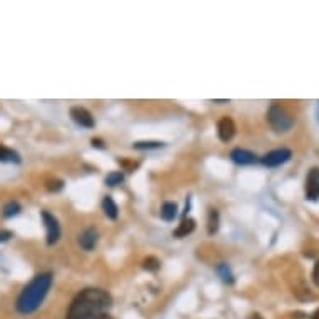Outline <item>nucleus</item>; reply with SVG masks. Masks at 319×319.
<instances>
[{
	"mask_svg": "<svg viewBox=\"0 0 319 319\" xmlns=\"http://www.w3.org/2000/svg\"><path fill=\"white\" fill-rule=\"evenodd\" d=\"M112 306V296L104 289L87 288L80 291L70 308L67 311L66 319H97L102 313Z\"/></svg>",
	"mask_w": 319,
	"mask_h": 319,
	"instance_id": "nucleus-1",
	"label": "nucleus"
},
{
	"mask_svg": "<svg viewBox=\"0 0 319 319\" xmlns=\"http://www.w3.org/2000/svg\"><path fill=\"white\" fill-rule=\"evenodd\" d=\"M52 282H54L52 273L37 274V276L22 289V293L19 294L17 301H15V309H17L20 314L35 313V311L42 306L44 299L47 297L48 291L52 288Z\"/></svg>",
	"mask_w": 319,
	"mask_h": 319,
	"instance_id": "nucleus-2",
	"label": "nucleus"
},
{
	"mask_svg": "<svg viewBox=\"0 0 319 319\" xmlns=\"http://www.w3.org/2000/svg\"><path fill=\"white\" fill-rule=\"evenodd\" d=\"M268 122L273 127L274 132H289L294 126V117L289 114L288 109L282 107L281 104H273L268 111Z\"/></svg>",
	"mask_w": 319,
	"mask_h": 319,
	"instance_id": "nucleus-3",
	"label": "nucleus"
},
{
	"mask_svg": "<svg viewBox=\"0 0 319 319\" xmlns=\"http://www.w3.org/2000/svg\"><path fill=\"white\" fill-rule=\"evenodd\" d=\"M291 157H293L291 149L281 147V149H274V151L268 152V154L261 159V162L264 164L266 167H277V165H282L288 162Z\"/></svg>",
	"mask_w": 319,
	"mask_h": 319,
	"instance_id": "nucleus-4",
	"label": "nucleus"
},
{
	"mask_svg": "<svg viewBox=\"0 0 319 319\" xmlns=\"http://www.w3.org/2000/svg\"><path fill=\"white\" fill-rule=\"evenodd\" d=\"M42 221L47 231V244L52 246L60 239V224L48 211H42Z\"/></svg>",
	"mask_w": 319,
	"mask_h": 319,
	"instance_id": "nucleus-5",
	"label": "nucleus"
},
{
	"mask_svg": "<svg viewBox=\"0 0 319 319\" xmlns=\"http://www.w3.org/2000/svg\"><path fill=\"white\" fill-rule=\"evenodd\" d=\"M70 117L75 124H79L80 127H86V129H92L95 126V120H94V115L87 111L86 107H80V106H75L70 109Z\"/></svg>",
	"mask_w": 319,
	"mask_h": 319,
	"instance_id": "nucleus-6",
	"label": "nucleus"
},
{
	"mask_svg": "<svg viewBox=\"0 0 319 319\" xmlns=\"http://www.w3.org/2000/svg\"><path fill=\"white\" fill-rule=\"evenodd\" d=\"M306 199L318 201L319 199V169L314 167L309 171L306 179Z\"/></svg>",
	"mask_w": 319,
	"mask_h": 319,
	"instance_id": "nucleus-7",
	"label": "nucleus"
},
{
	"mask_svg": "<svg viewBox=\"0 0 319 319\" xmlns=\"http://www.w3.org/2000/svg\"><path fill=\"white\" fill-rule=\"evenodd\" d=\"M234 134H236V124L231 117H223V119L217 122V136L223 142H229L232 139Z\"/></svg>",
	"mask_w": 319,
	"mask_h": 319,
	"instance_id": "nucleus-8",
	"label": "nucleus"
},
{
	"mask_svg": "<svg viewBox=\"0 0 319 319\" xmlns=\"http://www.w3.org/2000/svg\"><path fill=\"white\" fill-rule=\"evenodd\" d=\"M97 241H99V232L94 228H87L79 236V246L84 251H92L97 246Z\"/></svg>",
	"mask_w": 319,
	"mask_h": 319,
	"instance_id": "nucleus-9",
	"label": "nucleus"
},
{
	"mask_svg": "<svg viewBox=\"0 0 319 319\" xmlns=\"http://www.w3.org/2000/svg\"><path fill=\"white\" fill-rule=\"evenodd\" d=\"M231 159L232 162L239 164V165H249V164H254L257 162V156L254 154L251 151H246V149H232L231 151Z\"/></svg>",
	"mask_w": 319,
	"mask_h": 319,
	"instance_id": "nucleus-10",
	"label": "nucleus"
},
{
	"mask_svg": "<svg viewBox=\"0 0 319 319\" xmlns=\"http://www.w3.org/2000/svg\"><path fill=\"white\" fill-rule=\"evenodd\" d=\"M194 229H196V221L191 219V217H184V219L181 221V224L177 226V229L174 231V236L176 237H185V236H189Z\"/></svg>",
	"mask_w": 319,
	"mask_h": 319,
	"instance_id": "nucleus-11",
	"label": "nucleus"
},
{
	"mask_svg": "<svg viewBox=\"0 0 319 319\" xmlns=\"http://www.w3.org/2000/svg\"><path fill=\"white\" fill-rule=\"evenodd\" d=\"M102 209H104V214H106L109 219H117V216H119V207H117V204L114 203L112 196H106V197H104Z\"/></svg>",
	"mask_w": 319,
	"mask_h": 319,
	"instance_id": "nucleus-12",
	"label": "nucleus"
},
{
	"mask_svg": "<svg viewBox=\"0 0 319 319\" xmlns=\"http://www.w3.org/2000/svg\"><path fill=\"white\" fill-rule=\"evenodd\" d=\"M160 217H162L164 221H174L177 217V204L171 203V201L164 203L162 207H160Z\"/></svg>",
	"mask_w": 319,
	"mask_h": 319,
	"instance_id": "nucleus-13",
	"label": "nucleus"
},
{
	"mask_svg": "<svg viewBox=\"0 0 319 319\" xmlns=\"http://www.w3.org/2000/svg\"><path fill=\"white\" fill-rule=\"evenodd\" d=\"M0 162H20V156L12 149L5 147L3 144H0Z\"/></svg>",
	"mask_w": 319,
	"mask_h": 319,
	"instance_id": "nucleus-14",
	"label": "nucleus"
},
{
	"mask_svg": "<svg viewBox=\"0 0 319 319\" xmlns=\"http://www.w3.org/2000/svg\"><path fill=\"white\" fill-rule=\"evenodd\" d=\"M217 229H219V212L216 209H211L209 212V221H207V232L211 234H216Z\"/></svg>",
	"mask_w": 319,
	"mask_h": 319,
	"instance_id": "nucleus-15",
	"label": "nucleus"
},
{
	"mask_svg": "<svg viewBox=\"0 0 319 319\" xmlns=\"http://www.w3.org/2000/svg\"><path fill=\"white\" fill-rule=\"evenodd\" d=\"M132 147L136 151H154V149H160L164 147L162 142H154V140H142V142H136Z\"/></svg>",
	"mask_w": 319,
	"mask_h": 319,
	"instance_id": "nucleus-16",
	"label": "nucleus"
},
{
	"mask_svg": "<svg viewBox=\"0 0 319 319\" xmlns=\"http://www.w3.org/2000/svg\"><path fill=\"white\" fill-rule=\"evenodd\" d=\"M217 273H219L221 279H223L224 282H228V284H232L234 282V276H232V273H231V269H229L228 264L221 262V264L217 266Z\"/></svg>",
	"mask_w": 319,
	"mask_h": 319,
	"instance_id": "nucleus-17",
	"label": "nucleus"
},
{
	"mask_svg": "<svg viewBox=\"0 0 319 319\" xmlns=\"http://www.w3.org/2000/svg\"><path fill=\"white\" fill-rule=\"evenodd\" d=\"M142 268L145 269V271H152V273L159 271V269H160V261L154 256H149L142 261Z\"/></svg>",
	"mask_w": 319,
	"mask_h": 319,
	"instance_id": "nucleus-18",
	"label": "nucleus"
},
{
	"mask_svg": "<svg viewBox=\"0 0 319 319\" xmlns=\"http://www.w3.org/2000/svg\"><path fill=\"white\" fill-rule=\"evenodd\" d=\"M122 182H124V174H122V172H119V171L111 172V174H107V177H106V184L111 185V187H114V185H119V184H122Z\"/></svg>",
	"mask_w": 319,
	"mask_h": 319,
	"instance_id": "nucleus-19",
	"label": "nucleus"
},
{
	"mask_svg": "<svg viewBox=\"0 0 319 319\" xmlns=\"http://www.w3.org/2000/svg\"><path fill=\"white\" fill-rule=\"evenodd\" d=\"M20 212V204L17 203V201H10L9 204L3 207V217H14V216H17V214Z\"/></svg>",
	"mask_w": 319,
	"mask_h": 319,
	"instance_id": "nucleus-20",
	"label": "nucleus"
},
{
	"mask_svg": "<svg viewBox=\"0 0 319 319\" xmlns=\"http://www.w3.org/2000/svg\"><path fill=\"white\" fill-rule=\"evenodd\" d=\"M46 187H47V191H50V192H59V191H62V189H64V181L48 179L46 182Z\"/></svg>",
	"mask_w": 319,
	"mask_h": 319,
	"instance_id": "nucleus-21",
	"label": "nucleus"
},
{
	"mask_svg": "<svg viewBox=\"0 0 319 319\" xmlns=\"http://www.w3.org/2000/svg\"><path fill=\"white\" fill-rule=\"evenodd\" d=\"M313 281L314 284L319 288V261H316V264H314V269H313Z\"/></svg>",
	"mask_w": 319,
	"mask_h": 319,
	"instance_id": "nucleus-22",
	"label": "nucleus"
},
{
	"mask_svg": "<svg viewBox=\"0 0 319 319\" xmlns=\"http://www.w3.org/2000/svg\"><path fill=\"white\" fill-rule=\"evenodd\" d=\"M10 237H12L10 231H3V229H0V242H7Z\"/></svg>",
	"mask_w": 319,
	"mask_h": 319,
	"instance_id": "nucleus-23",
	"label": "nucleus"
},
{
	"mask_svg": "<svg viewBox=\"0 0 319 319\" xmlns=\"http://www.w3.org/2000/svg\"><path fill=\"white\" fill-rule=\"evenodd\" d=\"M91 144L94 145V147H97V149H104V147H106V145H104V142H102L100 139H92Z\"/></svg>",
	"mask_w": 319,
	"mask_h": 319,
	"instance_id": "nucleus-24",
	"label": "nucleus"
},
{
	"mask_svg": "<svg viewBox=\"0 0 319 319\" xmlns=\"http://www.w3.org/2000/svg\"><path fill=\"white\" fill-rule=\"evenodd\" d=\"M97 319H114V318H112V316H109L107 313H102V314H100V316L97 318Z\"/></svg>",
	"mask_w": 319,
	"mask_h": 319,
	"instance_id": "nucleus-25",
	"label": "nucleus"
},
{
	"mask_svg": "<svg viewBox=\"0 0 319 319\" xmlns=\"http://www.w3.org/2000/svg\"><path fill=\"white\" fill-rule=\"evenodd\" d=\"M248 319H262V316H261V314H257V313H254V314H251V316H249Z\"/></svg>",
	"mask_w": 319,
	"mask_h": 319,
	"instance_id": "nucleus-26",
	"label": "nucleus"
},
{
	"mask_svg": "<svg viewBox=\"0 0 319 319\" xmlns=\"http://www.w3.org/2000/svg\"><path fill=\"white\" fill-rule=\"evenodd\" d=\"M311 319H319V309H316V313L311 316Z\"/></svg>",
	"mask_w": 319,
	"mask_h": 319,
	"instance_id": "nucleus-27",
	"label": "nucleus"
},
{
	"mask_svg": "<svg viewBox=\"0 0 319 319\" xmlns=\"http://www.w3.org/2000/svg\"><path fill=\"white\" fill-rule=\"evenodd\" d=\"M319 104V102H318ZM318 115H319V106H318Z\"/></svg>",
	"mask_w": 319,
	"mask_h": 319,
	"instance_id": "nucleus-28",
	"label": "nucleus"
}]
</instances>
